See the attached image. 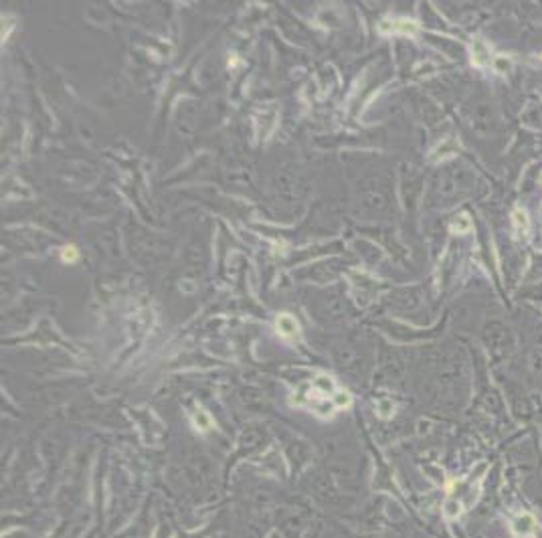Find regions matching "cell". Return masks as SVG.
<instances>
[{"mask_svg":"<svg viewBox=\"0 0 542 538\" xmlns=\"http://www.w3.org/2000/svg\"><path fill=\"white\" fill-rule=\"evenodd\" d=\"M451 229H453V231H457V233H465V231L469 229V219H467L465 215L457 217V221L451 225Z\"/></svg>","mask_w":542,"mask_h":538,"instance_id":"5b68a950","label":"cell"},{"mask_svg":"<svg viewBox=\"0 0 542 538\" xmlns=\"http://www.w3.org/2000/svg\"><path fill=\"white\" fill-rule=\"evenodd\" d=\"M382 33H403V35H415L417 25L407 19H397V21H382L380 23Z\"/></svg>","mask_w":542,"mask_h":538,"instance_id":"6da1fadb","label":"cell"},{"mask_svg":"<svg viewBox=\"0 0 542 538\" xmlns=\"http://www.w3.org/2000/svg\"><path fill=\"white\" fill-rule=\"evenodd\" d=\"M77 257H79V253H77V247H75V245H67V247H63V251H61V259H63L65 263H75V261H77Z\"/></svg>","mask_w":542,"mask_h":538,"instance_id":"277c9868","label":"cell"},{"mask_svg":"<svg viewBox=\"0 0 542 538\" xmlns=\"http://www.w3.org/2000/svg\"><path fill=\"white\" fill-rule=\"evenodd\" d=\"M298 322H295V318H291L289 314H281L277 318V332L283 336V338H291L298 334Z\"/></svg>","mask_w":542,"mask_h":538,"instance_id":"7a4b0ae2","label":"cell"},{"mask_svg":"<svg viewBox=\"0 0 542 538\" xmlns=\"http://www.w3.org/2000/svg\"><path fill=\"white\" fill-rule=\"evenodd\" d=\"M194 423H196V427L199 429H209L211 425H213V421H211V417H209V413L207 411H203V409H199L194 413Z\"/></svg>","mask_w":542,"mask_h":538,"instance_id":"3957f363","label":"cell"}]
</instances>
